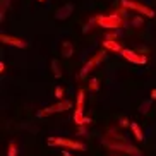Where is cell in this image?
I'll return each instance as SVG.
<instances>
[{
	"label": "cell",
	"instance_id": "6da1fadb",
	"mask_svg": "<svg viewBox=\"0 0 156 156\" xmlns=\"http://www.w3.org/2000/svg\"><path fill=\"white\" fill-rule=\"evenodd\" d=\"M103 144H105L106 147H110V149H115V151H124V153H127V154H130V156H142L137 147L130 146V144L125 142V141H117V139L110 137V136H105V137H103Z\"/></svg>",
	"mask_w": 156,
	"mask_h": 156
},
{
	"label": "cell",
	"instance_id": "7a4b0ae2",
	"mask_svg": "<svg viewBox=\"0 0 156 156\" xmlns=\"http://www.w3.org/2000/svg\"><path fill=\"white\" fill-rule=\"evenodd\" d=\"M96 24L100 28H106V29H119L124 26V17L117 12H112V14H101L94 17Z\"/></svg>",
	"mask_w": 156,
	"mask_h": 156
},
{
	"label": "cell",
	"instance_id": "3957f363",
	"mask_svg": "<svg viewBox=\"0 0 156 156\" xmlns=\"http://www.w3.org/2000/svg\"><path fill=\"white\" fill-rule=\"evenodd\" d=\"M106 55H108V50H106V48H101L96 55H93L91 58L84 64V67L81 69V72H79V77H81V79L87 77V74L91 72V70H94V67H96V65H100L103 60H106Z\"/></svg>",
	"mask_w": 156,
	"mask_h": 156
},
{
	"label": "cell",
	"instance_id": "277c9868",
	"mask_svg": "<svg viewBox=\"0 0 156 156\" xmlns=\"http://www.w3.org/2000/svg\"><path fill=\"white\" fill-rule=\"evenodd\" d=\"M74 122H76V125L91 124V119L84 117V89H79L77 93V105H76V112H74Z\"/></svg>",
	"mask_w": 156,
	"mask_h": 156
},
{
	"label": "cell",
	"instance_id": "5b68a950",
	"mask_svg": "<svg viewBox=\"0 0 156 156\" xmlns=\"http://www.w3.org/2000/svg\"><path fill=\"white\" fill-rule=\"evenodd\" d=\"M48 144L50 146H64V147H69V149H76V151H84L86 149L83 142L72 141V139H67V137H50Z\"/></svg>",
	"mask_w": 156,
	"mask_h": 156
},
{
	"label": "cell",
	"instance_id": "8992f818",
	"mask_svg": "<svg viewBox=\"0 0 156 156\" xmlns=\"http://www.w3.org/2000/svg\"><path fill=\"white\" fill-rule=\"evenodd\" d=\"M120 4H122L124 9L136 10V12H139V14L146 16V17H154V10H151L149 7L139 4V2H134V0H120Z\"/></svg>",
	"mask_w": 156,
	"mask_h": 156
},
{
	"label": "cell",
	"instance_id": "52a82bcc",
	"mask_svg": "<svg viewBox=\"0 0 156 156\" xmlns=\"http://www.w3.org/2000/svg\"><path fill=\"white\" fill-rule=\"evenodd\" d=\"M70 108V101L69 100H64V101H58L57 105H51V106H46L43 110L38 112V117H48V115H53V113H58V112H65Z\"/></svg>",
	"mask_w": 156,
	"mask_h": 156
},
{
	"label": "cell",
	"instance_id": "ba28073f",
	"mask_svg": "<svg viewBox=\"0 0 156 156\" xmlns=\"http://www.w3.org/2000/svg\"><path fill=\"white\" fill-rule=\"evenodd\" d=\"M120 55L124 57L125 60H129V62H132V64H146L147 62V57L146 55H141V53H137V51L134 50H129V48H124V50L120 51Z\"/></svg>",
	"mask_w": 156,
	"mask_h": 156
},
{
	"label": "cell",
	"instance_id": "9c48e42d",
	"mask_svg": "<svg viewBox=\"0 0 156 156\" xmlns=\"http://www.w3.org/2000/svg\"><path fill=\"white\" fill-rule=\"evenodd\" d=\"M0 40L5 43V45H10V46H16V48H26L28 43L21 40V38H16V36H10V34H0Z\"/></svg>",
	"mask_w": 156,
	"mask_h": 156
},
{
	"label": "cell",
	"instance_id": "30bf717a",
	"mask_svg": "<svg viewBox=\"0 0 156 156\" xmlns=\"http://www.w3.org/2000/svg\"><path fill=\"white\" fill-rule=\"evenodd\" d=\"M103 48H106V50H110V51H119V53L124 50L120 46V43L117 41V34H108L106 40L103 41Z\"/></svg>",
	"mask_w": 156,
	"mask_h": 156
},
{
	"label": "cell",
	"instance_id": "8fae6325",
	"mask_svg": "<svg viewBox=\"0 0 156 156\" xmlns=\"http://www.w3.org/2000/svg\"><path fill=\"white\" fill-rule=\"evenodd\" d=\"M72 10H74V5H72V4H65L62 9H58V10L55 12V19H58V21H64V19L70 17Z\"/></svg>",
	"mask_w": 156,
	"mask_h": 156
},
{
	"label": "cell",
	"instance_id": "7c38bea8",
	"mask_svg": "<svg viewBox=\"0 0 156 156\" xmlns=\"http://www.w3.org/2000/svg\"><path fill=\"white\" fill-rule=\"evenodd\" d=\"M60 53H62V57H65V58L72 57L74 55V45H72V41H62Z\"/></svg>",
	"mask_w": 156,
	"mask_h": 156
},
{
	"label": "cell",
	"instance_id": "4fadbf2b",
	"mask_svg": "<svg viewBox=\"0 0 156 156\" xmlns=\"http://www.w3.org/2000/svg\"><path fill=\"white\" fill-rule=\"evenodd\" d=\"M130 130H132L134 137L137 139V141H144V134H142L141 127H139V125L136 124V122H132V124H130Z\"/></svg>",
	"mask_w": 156,
	"mask_h": 156
},
{
	"label": "cell",
	"instance_id": "5bb4252c",
	"mask_svg": "<svg viewBox=\"0 0 156 156\" xmlns=\"http://www.w3.org/2000/svg\"><path fill=\"white\" fill-rule=\"evenodd\" d=\"M51 72H53V76H55L57 79L62 77V70H60V65H58V60L57 58L51 60Z\"/></svg>",
	"mask_w": 156,
	"mask_h": 156
},
{
	"label": "cell",
	"instance_id": "9a60e30c",
	"mask_svg": "<svg viewBox=\"0 0 156 156\" xmlns=\"http://www.w3.org/2000/svg\"><path fill=\"white\" fill-rule=\"evenodd\" d=\"M17 146H16V142L14 141H10L9 142V151H7V156H17Z\"/></svg>",
	"mask_w": 156,
	"mask_h": 156
},
{
	"label": "cell",
	"instance_id": "2e32d148",
	"mask_svg": "<svg viewBox=\"0 0 156 156\" xmlns=\"http://www.w3.org/2000/svg\"><path fill=\"white\" fill-rule=\"evenodd\" d=\"M64 94H65L64 87H62V86H57V87H55V98H58V100H62V98H64Z\"/></svg>",
	"mask_w": 156,
	"mask_h": 156
},
{
	"label": "cell",
	"instance_id": "e0dca14e",
	"mask_svg": "<svg viewBox=\"0 0 156 156\" xmlns=\"http://www.w3.org/2000/svg\"><path fill=\"white\" fill-rule=\"evenodd\" d=\"M149 105H151V100L144 101V103L141 105V108H139V112H141V113H147V108H149Z\"/></svg>",
	"mask_w": 156,
	"mask_h": 156
},
{
	"label": "cell",
	"instance_id": "ac0fdd59",
	"mask_svg": "<svg viewBox=\"0 0 156 156\" xmlns=\"http://www.w3.org/2000/svg\"><path fill=\"white\" fill-rule=\"evenodd\" d=\"M89 89H91V91H98V79L93 77L91 81H89Z\"/></svg>",
	"mask_w": 156,
	"mask_h": 156
},
{
	"label": "cell",
	"instance_id": "d6986e66",
	"mask_svg": "<svg viewBox=\"0 0 156 156\" xmlns=\"http://www.w3.org/2000/svg\"><path fill=\"white\" fill-rule=\"evenodd\" d=\"M130 124H132V122H129V119H125V117L120 119V127H130Z\"/></svg>",
	"mask_w": 156,
	"mask_h": 156
},
{
	"label": "cell",
	"instance_id": "ffe728a7",
	"mask_svg": "<svg viewBox=\"0 0 156 156\" xmlns=\"http://www.w3.org/2000/svg\"><path fill=\"white\" fill-rule=\"evenodd\" d=\"M93 23H96V21H94V19H93V21H89V23H87V24H86V26H84V28H83V33H84V34H86V33H87V31H89V29H91V26H93Z\"/></svg>",
	"mask_w": 156,
	"mask_h": 156
},
{
	"label": "cell",
	"instance_id": "44dd1931",
	"mask_svg": "<svg viewBox=\"0 0 156 156\" xmlns=\"http://www.w3.org/2000/svg\"><path fill=\"white\" fill-rule=\"evenodd\" d=\"M151 100H156V89H153V91H151Z\"/></svg>",
	"mask_w": 156,
	"mask_h": 156
},
{
	"label": "cell",
	"instance_id": "7402d4cb",
	"mask_svg": "<svg viewBox=\"0 0 156 156\" xmlns=\"http://www.w3.org/2000/svg\"><path fill=\"white\" fill-rule=\"evenodd\" d=\"M5 70V65H4V62H0V72H4Z\"/></svg>",
	"mask_w": 156,
	"mask_h": 156
},
{
	"label": "cell",
	"instance_id": "603a6c76",
	"mask_svg": "<svg viewBox=\"0 0 156 156\" xmlns=\"http://www.w3.org/2000/svg\"><path fill=\"white\" fill-rule=\"evenodd\" d=\"M62 156H72L69 151H62Z\"/></svg>",
	"mask_w": 156,
	"mask_h": 156
},
{
	"label": "cell",
	"instance_id": "cb8c5ba5",
	"mask_svg": "<svg viewBox=\"0 0 156 156\" xmlns=\"http://www.w3.org/2000/svg\"><path fill=\"white\" fill-rule=\"evenodd\" d=\"M38 2H45V0H38Z\"/></svg>",
	"mask_w": 156,
	"mask_h": 156
}]
</instances>
